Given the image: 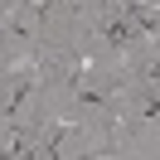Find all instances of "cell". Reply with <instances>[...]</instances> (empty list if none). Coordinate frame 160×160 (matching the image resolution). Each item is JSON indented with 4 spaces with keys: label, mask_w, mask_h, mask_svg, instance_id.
<instances>
[{
    "label": "cell",
    "mask_w": 160,
    "mask_h": 160,
    "mask_svg": "<svg viewBox=\"0 0 160 160\" xmlns=\"http://www.w3.org/2000/svg\"><path fill=\"white\" fill-rule=\"evenodd\" d=\"M131 34H136V29H131V24L121 20V15H117V20H107V24H102V39H112V44H126Z\"/></svg>",
    "instance_id": "6da1fadb"
}]
</instances>
